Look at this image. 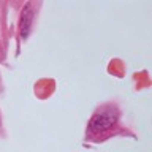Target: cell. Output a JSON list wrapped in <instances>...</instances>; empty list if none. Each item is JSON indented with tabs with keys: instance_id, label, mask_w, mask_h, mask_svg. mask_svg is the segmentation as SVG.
<instances>
[{
	"instance_id": "obj_1",
	"label": "cell",
	"mask_w": 152,
	"mask_h": 152,
	"mask_svg": "<svg viewBox=\"0 0 152 152\" xmlns=\"http://www.w3.org/2000/svg\"><path fill=\"white\" fill-rule=\"evenodd\" d=\"M116 121H117L116 113L111 111V109H104L102 113H97L92 119H90L89 130L92 133H95V135H97V133H102V132H106L116 124Z\"/></svg>"
},
{
	"instance_id": "obj_2",
	"label": "cell",
	"mask_w": 152,
	"mask_h": 152,
	"mask_svg": "<svg viewBox=\"0 0 152 152\" xmlns=\"http://www.w3.org/2000/svg\"><path fill=\"white\" fill-rule=\"evenodd\" d=\"M32 21H33V11H32L30 5H27V7L22 10L21 21H19V33H21L22 40H26V38L28 37V33H30Z\"/></svg>"
}]
</instances>
